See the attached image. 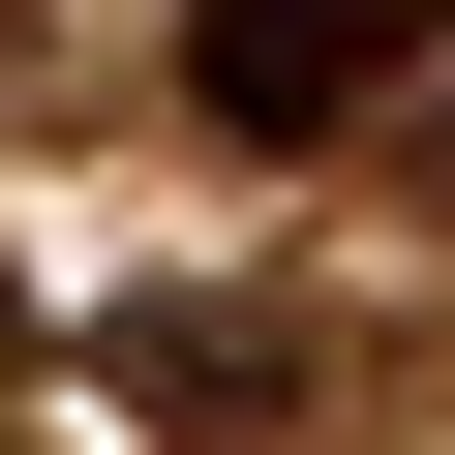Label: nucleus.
Instances as JSON below:
<instances>
[{"label":"nucleus","mask_w":455,"mask_h":455,"mask_svg":"<svg viewBox=\"0 0 455 455\" xmlns=\"http://www.w3.org/2000/svg\"><path fill=\"white\" fill-rule=\"evenodd\" d=\"M425 31H455V0H182V92L243 122V152H334V122L425 92Z\"/></svg>","instance_id":"f257e3e1"},{"label":"nucleus","mask_w":455,"mask_h":455,"mask_svg":"<svg viewBox=\"0 0 455 455\" xmlns=\"http://www.w3.org/2000/svg\"><path fill=\"white\" fill-rule=\"evenodd\" d=\"M122 395H152V425H274V334H243V304H122Z\"/></svg>","instance_id":"f03ea898"},{"label":"nucleus","mask_w":455,"mask_h":455,"mask_svg":"<svg viewBox=\"0 0 455 455\" xmlns=\"http://www.w3.org/2000/svg\"><path fill=\"white\" fill-rule=\"evenodd\" d=\"M425 182H455V92H425Z\"/></svg>","instance_id":"7ed1b4c3"}]
</instances>
